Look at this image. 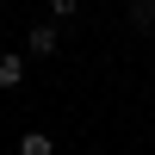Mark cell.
<instances>
[{
  "label": "cell",
  "mask_w": 155,
  "mask_h": 155,
  "mask_svg": "<svg viewBox=\"0 0 155 155\" xmlns=\"http://www.w3.org/2000/svg\"><path fill=\"white\" fill-rule=\"evenodd\" d=\"M25 44H31V56H56V50H62V25H31Z\"/></svg>",
  "instance_id": "1"
},
{
  "label": "cell",
  "mask_w": 155,
  "mask_h": 155,
  "mask_svg": "<svg viewBox=\"0 0 155 155\" xmlns=\"http://www.w3.org/2000/svg\"><path fill=\"white\" fill-rule=\"evenodd\" d=\"M19 81H25V56H0V93H12Z\"/></svg>",
  "instance_id": "2"
},
{
  "label": "cell",
  "mask_w": 155,
  "mask_h": 155,
  "mask_svg": "<svg viewBox=\"0 0 155 155\" xmlns=\"http://www.w3.org/2000/svg\"><path fill=\"white\" fill-rule=\"evenodd\" d=\"M19 155H56V143H50L44 130H25L19 137Z\"/></svg>",
  "instance_id": "3"
},
{
  "label": "cell",
  "mask_w": 155,
  "mask_h": 155,
  "mask_svg": "<svg viewBox=\"0 0 155 155\" xmlns=\"http://www.w3.org/2000/svg\"><path fill=\"white\" fill-rule=\"evenodd\" d=\"M130 25L149 31V25H155V0H130Z\"/></svg>",
  "instance_id": "4"
},
{
  "label": "cell",
  "mask_w": 155,
  "mask_h": 155,
  "mask_svg": "<svg viewBox=\"0 0 155 155\" xmlns=\"http://www.w3.org/2000/svg\"><path fill=\"white\" fill-rule=\"evenodd\" d=\"M50 12H56V25H62V19H74V12H81V0H50Z\"/></svg>",
  "instance_id": "5"
}]
</instances>
